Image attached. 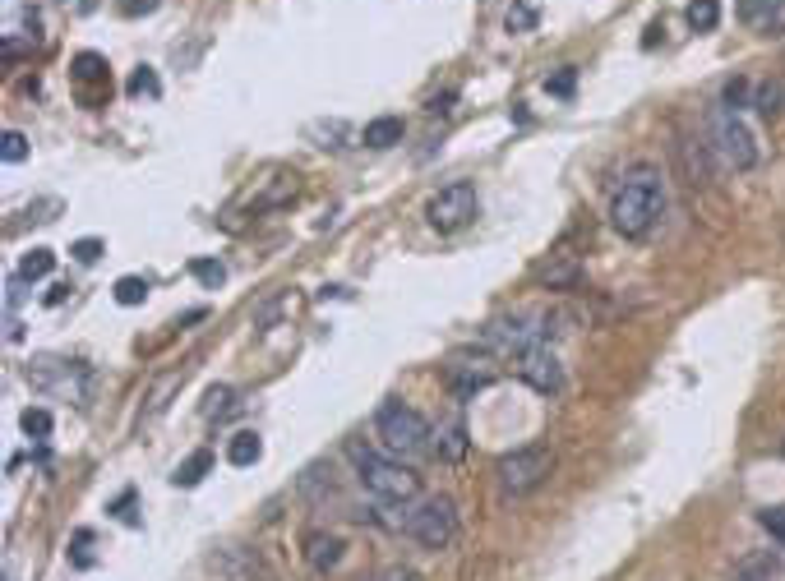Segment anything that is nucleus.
<instances>
[{
  "instance_id": "f257e3e1",
  "label": "nucleus",
  "mask_w": 785,
  "mask_h": 581,
  "mask_svg": "<svg viewBox=\"0 0 785 581\" xmlns=\"http://www.w3.org/2000/svg\"><path fill=\"white\" fill-rule=\"evenodd\" d=\"M661 213H665V185L656 171L628 176L615 190V199H610V226H615L624 240L652 236V226L661 222Z\"/></svg>"
},
{
  "instance_id": "f03ea898",
  "label": "nucleus",
  "mask_w": 785,
  "mask_h": 581,
  "mask_svg": "<svg viewBox=\"0 0 785 581\" xmlns=\"http://www.w3.org/2000/svg\"><path fill=\"white\" fill-rule=\"evenodd\" d=\"M347 457L356 466V480L365 485V494H375L379 503H416L421 498V475L402 466L398 457H384V452L365 448V443H347Z\"/></svg>"
},
{
  "instance_id": "7ed1b4c3",
  "label": "nucleus",
  "mask_w": 785,
  "mask_h": 581,
  "mask_svg": "<svg viewBox=\"0 0 785 581\" xmlns=\"http://www.w3.org/2000/svg\"><path fill=\"white\" fill-rule=\"evenodd\" d=\"M402 531L425 549H448L453 535H458V503L448 494H430V498H416L402 508Z\"/></svg>"
},
{
  "instance_id": "20e7f679",
  "label": "nucleus",
  "mask_w": 785,
  "mask_h": 581,
  "mask_svg": "<svg viewBox=\"0 0 785 581\" xmlns=\"http://www.w3.org/2000/svg\"><path fill=\"white\" fill-rule=\"evenodd\" d=\"M707 148H712L716 157H721V166H730V171H753L758 166V139H753V130L744 125V116H739L735 107H712V120H707Z\"/></svg>"
},
{
  "instance_id": "39448f33",
  "label": "nucleus",
  "mask_w": 785,
  "mask_h": 581,
  "mask_svg": "<svg viewBox=\"0 0 785 581\" xmlns=\"http://www.w3.org/2000/svg\"><path fill=\"white\" fill-rule=\"evenodd\" d=\"M375 429H379V439H384V448H388V457H425V452L435 448V429L425 425V415L421 411H411V406H402V402H384L379 406V420H375Z\"/></svg>"
},
{
  "instance_id": "423d86ee",
  "label": "nucleus",
  "mask_w": 785,
  "mask_h": 581,
  "mask_svg": "<svg viewBox=\"0 0 785 581\" xmlns=\"http://www.w3.org/2000/svg\"><path fill=\"white\" fill-rule=\"evenodd\" d=\"M550 471H555V452L541 448V443H532V448H518V452H504L495 466L499 475V489L513 498L532 494V489H541L545 480H550Z\"/></svg>"
},
{
  "instance_id": "0eeeda50",
  "label": "nucleus",
  "mask_w": 785,
  "mask_h": 581,
  "mask_svg": "<svg viewBox=\"0 0 785 581\" xmlns=\"http://www.w3.org/2000/svg\"><path fill=\"white\" fill-rule=\"evenodd\" d=\"M476 208H481L476 185H471V180H453V185H444V190L430 194V203H425V222L435 226L439 236H458L462 226L476 222Z\"/></svg>"
},
{
  "instance_id": "6e6552de",
  "label": "nucleus",
  "mask_w": 785,
  "mask_h": 581,
  "mask_svg": "<svg viewBox=\"0 0 785 581\" xmlns=\"http://www.w3.org/2000/svg\"><path fill=\"white\" fill-rule=\"evenodd\" d=\"M513 365H518V374L527 383H532L536 392H559V383H564V369H559V356L550 351L545 342H536L532 351H522V356H513Z\"/></svg>"
},
{
  "instance_id": "1a4fd4ad",
  "label": "nucleus",
  "mask_w": 785,
  "mask_h": 581,
  "mask_svg": "<svg viewBox=\"0 0 785 581\" xmlns=\"http://www.w3.org/2000/svg\"><path fill=\"white\" fill-rule=\"evenodd\" d=\"M444 383L458 392V397H476L481 388L495 383V365H490L485 356H476V360H471V356H453L444 365Z\"/></svg>"
},
{
  "instance_id": "9d476101",
  "label": "nucleus",
  "mask_w": 785,
  "mask_h": 581,
  "mask_svg": "<svg viewBox=\"0 0 785 581\" xmlns=\"http://www.w3.org/2000/svg\"><path fill=\"white\" fill-rule=\"evenodd\" d=\"M305 563H310L314 572H328L342 563V540L328 531H310L305 535Z\"/></svg>"
},
{
  "instance_id": "9b49d317",
  "label": "nucleus",
  "mask_w": 785,
  "mask_h": 581,
  "mask_svg": "<svg viewBox=\"0 0 785 581\" xmlns=\"http://www.w3.org/2000/svg\"><path fill=\"white\" fill-rule=\"evenodd\" d=\"M536 282H545L550 291H573V286H582V268L568 259H555V263H541L536 268Z\"/></svg>"
},
{
  "instance_id": "f8f14e48",
  "label": "nucleus",
  "mask_w": 785,
  "mask_h": 581,
  "mask_svg": "<svg viewBox=\"0 0 785 581\" xmlns=\"http://www.w3.org/2000/svg\"><path fill=\"white\" fill-rule=\"evenodd\" d=\"M730 581H781V558H776V554H749L735 568V577H730Z\"/></svg>"
},
{
  "instance_id": "ddd939ff",
  "label": "nucleus",
  "mask_w": 785,
  "mask_h": 581,
  "mask_svg": "<svg viewBox=\"0 0 785 581\" xmlns=\"http://www.w3.org/2000/svg\"><path fill=\"white\" fill-rule=\"evenodd\" d=\"M402 134H407V125H402L398 116H379L365 125V148H393V143H402Z\"/></svg>"
},
{
  "instance_id": "4468645a",
  "label": "nucleus",
  "mask_w": 785,
  "mask_h": 581,
  "mask_svg": "<svg viewBox=\"0 0 785 581\" xmlns=\"http://www.w3.org/2000/svg\"><path fill=\"white\" fill-rule=\"evenodd\" d=\"M213 471V452L208 448H199V452H190L181 466H176V475H171V485H181V489H194L204 475Z\"/></svg>"
},
{
  "instance_id": "2eb2a0df",
  "label": "nucleus",
  "mask_w": 785,
  "mask_h": 581,
  "mask_svg": "<svg viewBox=\"0 0 785 581\" xmlns=\"http://www.w3.org/2000/svg\"><path fill=\"white\" fill-rule=\"evenodd\" d=\"M259 457H264V443H259V434H254V429L231 434V443H227V462L231 466H254Z\"/></svg>"
},
{
  "instance_id": "dca6fc26",
  "label": "nucleus",
  "mask_w": 785,
  "mask_h": 581,
  "mask_svg": "<svg viewBox=\"0 0 785 581\" xmlns=\"http://www.w3.org/2000/svg\"><path fill=\"white\" fill-rule=\"evenodd\" d=\"M753 107H758L762 120H776L785 111V79H767L758 83V93H753Z\"/></svg>"
},
{
  "instance_id": "f3484780",
  "label": "nucleus",
  "mask_w": 785,
  "mask_h": 581,
  "mask_svg": "<svg viewBox=\"0 0 785 581\" xmlns=\"http://www.w3.org/2000/svg\"><path fill=\"white\" fill-rule=\"evenodd\" d=\"M51 268H56V254H51V249H28L24 263H19V282H42Z\"/></svg>"
},
{
  "instance_id": "a211bd4d",
  "label": "nucleus",
  "mask_w": 785,
  "mask_h": 581,
  "mask_svg": "<svg viewBox=\"0 0 785 581\" xmlns=\"http://www.w3.org/2000/svg\"><path fill=\"white\" fill-rule=\"evenodd\" d=\"M462 452H467V425H462V420H453V425L439 429V457L458 462Z\"/></svg>"
},
{
  "instance_id": "6ab92c4d",
  "label": "nucleus",
  "mask_w": 785,
  "mask_h": 581,
  "mask_svg": "<svg viewBox=\"0 0 785 581\" xmlns=\"http://www.w3.org/2000/svg\"><path fill=\"white\" fill-rule=\"evenodd\" d=\"M776 10H785V0H739V19L744 24H772Z\"/></svg>"
},
{
  "instance_id": "aec40b11",
  "label": "nucleus",
  "mask_w": 785,
  "mask_h": 581,
  "mask_svg": "<svg viewBox=\"0 0 785 581\" xmlns=\"http://www.w3.org/2000/svg\"><path fill=\"white\" fill-rule=\"evenodd\" d=\"M689 24L698 28V33H712V28L721 24V0H693V5H689Z\"/></svg>"
},
{
  "instance_id": "412c9836",
  "label": "nucleus",
  "mask_w": 785,
  "mask_h": 581,
  "mask_svg": "<svg viewBox=\"0 0 785 581\" xmlns=\"http://www.w3.org/2000/svg\"><path fill=\"white\" fill-rule=\"evenodd\" d=\"M758 526H762L767 535H772L776 545L785 549V503H776V508H762V512H758Z\"/></svg>"
},
{
  "instance_id": "4be33fe9",
  "label": "nucleus",
  "mask_w": 785,
  "mask_h": 581,
  "mask_svg": "<svg viewBox=\"0 0 785 581\" xmlns=\"http://www.w3.org/2000/svg\"><path fill=\"white\" fill-rule=\"evenodd\" d=\"M116 300H121V305H144L148 282L144 277H121V282H116Z\"/></svg>"
},
{
  "instance_id": "5701e85b",
  "label": "nucleus",
  "mask_w": 785,
  "mask_h": 581,
  "mask_svg": "<svg viewBox=\"0 0 785 581\" xmlns=\"http://www.w3.org/2000/svg\"><path fill=\"white\" fill-rule=\"evenodd\" d=\"M19 425H24V434H28V439H47V434H51V415L42 411V406H28V411H24V420H19Z\"/></svg>"
},
{
  "instance_id": "b1692460",
  "label": "nucleus",
  "mask_w": 785,
  "mask_h": 581,
  "mask_svg": "<svg viewBox=\"0 0 785 581\" xmlns=\"http://www.w3.org/2000/svg\"><path fill=\"white\" fill-rule=\"evenodd\" d=\"M190 273L199 277L204 286H213V291H218V286L227 282V268H222V263H213V259H194V263H190Z\"/></svg>"
},
{
  "instance_id": "393cba45",
  "label": "nucleus",
  "mask_w": 785,
  "mask_h": 581,
  "mask_svg": "<svg viewBox=\"0 0 785 581\" xmlns=\"http://www.w3.org/2000/svg\"><path fill=\"white\" fill-rule=\"evenodd\" d=\"M532 24H536L532 0H518V10H508V33H527Z\"/></svg>"
},
{
  "instance_id": "a878e982",
  "label": "nucleus",
  "mask_w": 785,
  "mask_h": 581,
  "mask_svg": "<svg viewBox=\"0 0 785 581\" xmlns=\"http://www.w3.org/2000/svg\"><path fill=\"white\" fill-rule=\"evenodd\" d=\"M74 79H107V60H102V56H79V60H74Z\"/></svg>"
},
{
  "instance_id": "bb28decb",
  "label": "nucleus",
  "mask_w": 785,
  "mask_h": 581,
  "mask_svg": "<svg viewBox=\"0 0 785 581\" xmlns=\"http://www.w3.org/2000/svg\"><path fill=\"white\" fill-rule=\"evenodd\" d=\"M0 157H5V162H24V157H28V139L19 130H10V134H5V148H0Z\"/></svg>"
},
{
  "instance_id": "cd10ccee",
  "label": "nucleus",
  "mask_w": 785,
  "mask_h": 581,
  "mask_svg": "<svg viewBox=\"0 0 785 581\" xmlns=\"http://www.w3.org/2000/svg\"><path fill=\"white\" fill-rule=\"evenodd\" d=\"M573 83H578V70H559L545 79V93H555V97H568L573 93Z\"/></svg>"
},
{
  "instance_id": "c85d7f7f",
  "label": "nucleus",
  "mask_w": 785,
  "mask_h": 581,
  "mask_svg": "<svg viewBox=\"0 0 785 581\" xmlns=\"http://www.w3.org/2000/svg\"><path fill=\"white\" fill-rule=\"evenodd\" d=\"M231 397H236L231 388H213V392H208V406H204L208 420H213V415H227L231 411Z\"/></svg>"
},
{
  "instance_id": "c756f323",
  "label": "nucleus",
  "mask_w": 785,
  "mask_h": 581,
  "mask_svg": "<svg viewBox=\"0 0 785 581\" xmlns=\"http://www.w3.org/2000/svg\"><path fill=\"white\" fill-rule=\"evenodd\" d=\"M70 254H74L79 263H97V259H102V240H93V236H88V240H74Z\"/></svg>"
},
{
  "instance_id": "7c9ffc66",
  "label": "nucleus",
  "mask_w": 785,
  "mask_h": 581,
  "mask_svg": "<svg viewBox=\"0 0 785 581\" xmlns=\"http://www.w3.org/2000/svg\"><path fill=\"white\" fill-rule=\"evenodd\" d=\"M361 581H416V572L411 568H384V572H370V577Z\"/></svg>"
},
{
  "instance_id": "2f4dec72",
  "label": "nucleus",
  "mask_w": 785,
  "mask_h": 581,
  "mask_svg": "<svg viewBox=\"0 0 785 581\" xmlns=\"http://www.w3.org/2000/svg\"><path fill=\"white\" fill-rule=\"evenodd\" d=\"M130 93H157V79H153V70H139L130 79Z\"/></svg>"
},
{
  "instance_id": "473e14b6",
  "label": "nucleus",
  "mask_w": 785,
  "mask_h": 581,
  "mask_svg": "<svg viewBox=\"0 0 785 581\" xmlns=\"http://www.w3.org/2000/svg\"><path fill=\"white\" fill-rule=\"evenodd\" d=\"M157 10V0H125L121 14H153Z\"/></svg>"
},
{
  "instance_id": "72a5a7b5",
  "label": "nucleus",
  "mask_w": 785,
  "mask_h": 581,
  "mask_svg": "<svg viewBox=\"0 0 785 581\" xmlns=\"http://www.w3.org/2000/svg\"><path fill=\"white\" fill-rule=\"evenodd\" d=\"M781 452H785V443H781Z\"/></svg>"
}]
</instances>
